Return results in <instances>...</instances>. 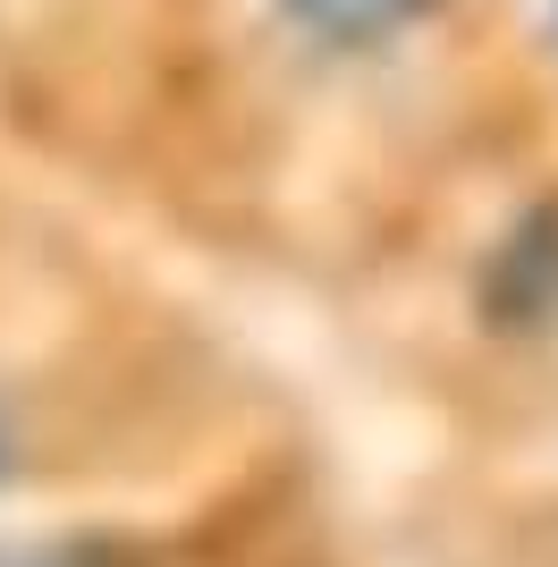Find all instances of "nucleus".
<instances>
[{
	"label": "nucleus",
	"instance_id": "nucleus-1",
	"mask_svg": "<svg viewBox=\"0 0 558 567\" xmlns=\"http://www.w3.org/2000/svg\"><path fill=\"white\" fill-rule=\"evenodd\" d=\"M304 25H322V34H381V25H397V18H415L423 0H288Z\"/></svg>",
	"mask_w": 558,
	"mask_h": 567
}]
</instances>
